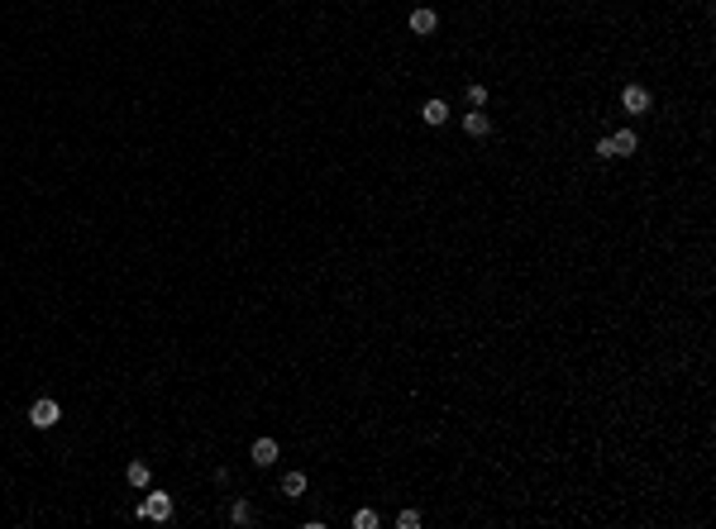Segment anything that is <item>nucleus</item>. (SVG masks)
<instances>
[{"instance_id": "nucleus-1", "label": "nucleus", "mask_w": 716, "mask_h": 529, "mask_svg": "<svg viewBox=\"0 0 716 529\" xmlns=\"http://www.w3.org/2000/svg\"><path fill=\"white\" fill-rule=\"evenodd\" d=\"M58 420H62V406H58L53 396H38V401L29 406V424H34V429H53Z\"/></svg>"}, {"instance_id": "nucleus-12", "label": "nucleus", "mask_w": 716, "mask_h": 529, "mask_svg": "<svg viewBox=\"0 0 716 529\" xmlns=\"http://www.w3.org/2000/svg\"><path fill=\"white\" fill-rule=\"evenodd\" d=\"M354 529H378V510H358V515H354Z\"/></svg>"}, {"instance_id": "nucleus-9", "label": "nucleus", "mask_w": 716, "mask_h": 529, "mask_svg": "<svg viewBox=\"0 0 716 529\" xmlns=\"http://www.w3.org/2000/svg\"><path fill=\"white\" fill-rule=\"evenodd\" d=\"M282 496H292V501L306 496V472H287V477H282Z\"/></svg>"}, {"instance_id": "nucleus-14", "label": "nucleus", "mask_w": 716, "mask_h": 529, "mask_svg": "<svg viewBox=\"0 0 716 529\" xmlns=\"http://www.w3.org/2000/svg\"><path fill=\"white\" fill-rule=\"evenodd\" d=\"M468 101H473V106H483V101H487V86H478V82H473V86H468Z\"/></svg>"}, {"instance_id": "nucleus-5", "label": "nucleus", "mask_w": 716, "mask_h": 529, "mask_svg": "<svg viewBox=\"0 0 716 529\" xmlns=\"http://www.w3.org/2000/svg\"><path fill=\"white\" fill-rule=\"evenodd\" d=\"M435 29H439L435 10H411V34H435Z\"/></svg>"}, {"instance_id": "nucleus-8", "label": "nucleus", "mask_w": 716, "mask_h": 529, "mask_svg": "<svg viewBox=\"0 0 716 529\" xmlns=\"http://www.w3.org/2000/svg\"><path fill=\"white\" fill-rule=\"evenodd\" d=\"M463 129H468V134H473V138H483V134H487V129H492V119H487V114H483V110H473V114H463Z\"/></svg>"}, {"instance_id": "nucleus-2", "label": "nucleus", "mask_w": 716, "mask_h": 529, "mask_svg": "<svg viewBox=\"0 0 716 529\" xmlns=\"http://www.w3.org/2000/svg\"><path fill=\"white\" fill-rule=\"evenodd\" d=\"M168 515H172V496L168 491H148L139 501V520H168Z\"/></svg>"}, {"instance_id": "nucleus-11", "label": "nucleus", "mask_w": 716, "mask_h": 529, "mask_svg": "<svg viewBox=\"0 0 716 529\" xmlns=\"http://www.w3.org/2000/svg\"><path fill=\"white\" fill-rule=\"evenodd\" d=\"M229 520H234V525H253V506H249V501H234Z\"/></svg>"}, {"instance_id": "nucleus-3", "label": "nucleus", "mask_w": 716, "mask_h": 529, "mask_svg": "<svg viewBox=\"0 0 716 529\" xmlns=\"http://www.w3.org/2000/svg\"><path fill=\"white\" fill-rule=\"evenodd\" d=\"M635 148H640V138H635L630 129H621V134H612V138H607V153H612V158H630Z\"/></svg>"}, {"instance_id": "nucleus-7", "label": "nucleus", "mask_w": 716, "mask_h": 529, "mask_svg": "<svg viewBox=\"0 0 716 529\" xmlns=\"http://www.w3.org/2000/svg\"><path fill=\"white\" fill-rule=\"evenodd\" d=\"M420 119L435 129V124H444V119H449V106H444V101H425V106H420Z\"/></svg>"}, {"instance_id": "nucleus-6", "label": "nucleus", "mask_w": 716, "mask_h": 529, "mask_svg": "<svg viewBox=\"0 0 716 529\" xmlns=\"http://www.w3.org/2000/svg\"><path fill=\"white\" fill-rule=\"evenodd\" d=\"M249 458H253V463H258V467H273V463H277V443H273V439H258V443H253V453H249Z\"/></svg>"}, {"instance_id": "nucleus-13", "label": "nucleus", "mask_w": 716, "mask_h": 529, "mask_svg": "<svg viewBox=\"0 0 716 529\" xmlns=\"http://www.w3.org/2000/svg\"><path fill=\"white\" fill-rule=\"evenodd\" d=\"M397 525H402V529H415V525H420V510H402V515H397Z\"/></svg>"}, {"instance_id": "nucleus-10", "label": "nucleus", "mask_w": 716, "mask_h": 529, "mask_svg": "<svg viewBox=\"0 0 716 529\" xmlns=\"http://www.w3.org/2000/svg\"><path fill=\"white\" fill-rule=\"evenodd\" d=\"M129 487H148V463H129Z\"/></svg>"}, {"instance_id": "nucleus-4", "label": "nucleus", "mask_w": 716, "mask_h": 529, "mask_svg": "<svg viewBox=\"0 0 716 529\" xmlns=\"http://www.w3.org/2000/svg\"><path fill=\"white\" fill-rule=\"evenodd\" d=\"M621 106L630 110V114H645V110H649V91H645V86H625V91H621Z\"/></svg>"}]
</instances>
